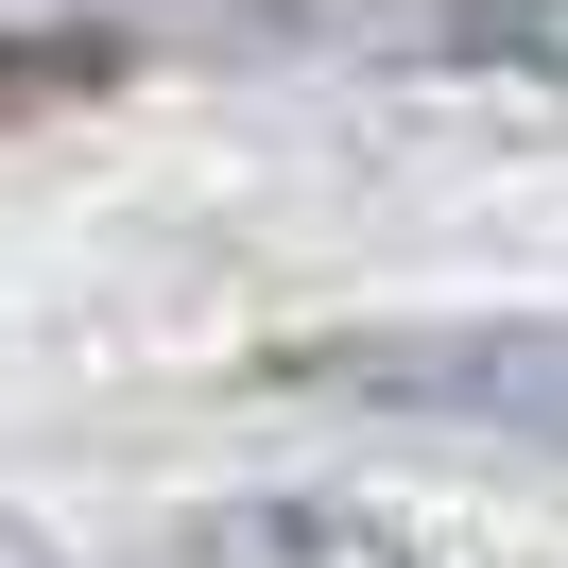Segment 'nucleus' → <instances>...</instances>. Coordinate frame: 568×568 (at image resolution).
Segmentation results:
<instances>
[{
  "label": "nucleus",
  "instance_id": "7ed1b4c3",
  "mask_svg": "<svg viewBox=\"0 0 568 568\" xmlns=\"http://www.w3.org/2000/svg\"><path fill=\"white\" fill-rule=\"evenodd\" d=\"M345 0H173V36H224V52H276V36H327Z\"/></svg>",
  "mask_w": 568,
  "mask_h": 568
},
{
  "label": "nucleus",
  "instance_id": "20e7f679",
  "mask_svg": "<svg viewBox=\"0 0 568 568\" xmlns=\"http://www.w3.org/2000/svg\"><path fill=\"white\" fill-rule=\"evenodd\" d=\"M0 568H70V551H52V534H36V517H0Z\"/></svg>",
  "mask_w": 568,
  "mask_h": 568
},
{
  "label": "nucleus",
  "instance_id": "f257e3e1",
  "mask_svg": "<svg viewBox=\"0 0 568 568\" xmlns=\"http://www.w3.org/2000/svg\"><path fill=\"white\" fill-rule=\"evenodd\" d=\"M276 379L414 430H483V448H568V311H379L276 345Z\"/></svg>",
  "mask_w": 568,
  "mask_h": 568
},
{
  "label": "nucleus",
  "instance_id": "f03ea898",
  "mask_svg": "<svg viewBox=\"0 0 568 568\" xmlns=\"http://www.w3.org/2000/svg\"><path fill=\"white\" fill-rule=\"evenodd\" d=\"M139 568H430L396 517H362V499H224V517L155 534Z\"/></svg>",
  "mask_w": 568,
  "mask_h": 568
}]
</instances>
